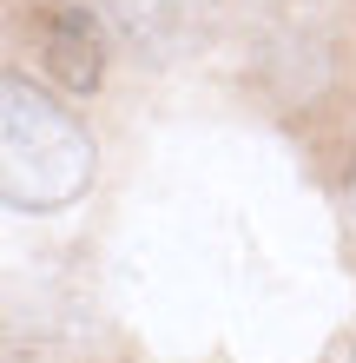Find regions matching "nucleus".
<instances>
[{"mask_svg":"<svg viewBox=\"0 0 356 363\" xmlns=\"http://www.w3.org/2000/svg\"><path fill=\"white\" fill-rule=\"evenodd\" d=\"M93 133L47 86L7 73L0 79V191L13 211H67L93 185Z\"/></svg>","mask_w":356,"mask_h":363,"instance_id":"obj_1","label":"nucleus"},{"mask_svg":"<svg viewBox=\"0 0 356 363\" xmlns=\"http://www.w3.org/2000/svg\"><path fill=\"white\" fill-rule=\"evenodd\" d=\"M40 33H47V67L73 93H93L99 67H106V13H99V0H40Z\"/></svg>","mask_w":356,"mask_h":363,"instance_id":"obj_2","label":"nucleus"},{"mask_svg":"<svg viewBox=\"0 0 356 363\" xmlns=\"http://www.w3.org/2000/svg\"><path fill=\"white\" fill-rule=\"evenodd\" d=\"M350 199H356V185H350Z\"/></svg>","mask_w":356,"mask_h":363,"instance_id":"obj_3","label":"nucleus"},{"mask_svg":"<svg viewBox=\"0 0 356 363\" xmlns=\"http://www.w3.org/2000/svg\"><path fill=\"white\" fill-rule=\"evenodd\" d=\"M350 363H356V350H350Z\"/></svg>","mask_w":356,"mask_h":363,"instance_id":"obj_4","label":"nucleus"}]
</instances>
